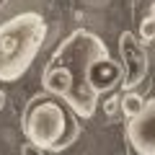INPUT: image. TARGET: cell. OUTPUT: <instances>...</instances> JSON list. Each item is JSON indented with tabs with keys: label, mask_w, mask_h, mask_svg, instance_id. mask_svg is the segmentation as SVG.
Masks as SVG:
<instances>
[{
	"label": "cell",
	"mask_w": 155,
	"mask_h": 155,
	"mask_svg": "<svg viewBox=\"0 0 155 155\" xmlns=\"http://www.w3.org/2000/svg\"><path fill=\"white\" fill-rule=\"evenodd\" d=\"M104 57H109L104 41L93 31L78 28L54 49L44 67L41 85L47 93L65 101L72 114L91 119L98 106V93L91 85V67Z\"/></svg>",
	"instance_id": "6da1fadb"
},
{
	"label": "cell",
	"mask_w": 155,
	"mask_h": 155,
	"mask_svg": "<svg viewBox=\"0 0 155 155\" xmlns=\"http://www.w3.org/2000/svg\"><path fill=\"white\" fill-rule=\"evenodd\" d=\"M47 39V21L26 11L0 23V83H16L28 72Z\"/></svg>",
	"instance_id": "7a4b0ae2"
},
{
	"label": "cell",
	"mask_w": 155,
	"mask_h": 155,
	"mask_svg": "<svg viewBox=\"0 0 155 155\" xmlns=\"http://www.w3.org/2000/svg\"><path fill=\"white\" fill-rule=\"evenodd\" d=\"M23 134L44 153H60L80 137V124L60 101L34 98L23 111Z\"/></svg>",
	"instance_id": "3957f363"
},
{
	"label": "cell",
	"mask_w": 155,
	"mask_h": 155,
	"mask_svg": "<svg viewBox=\"0 0 155 155\" xmlns=\"http://www.w3.org/2000/svg\"><path fill=\"white\" fill-rule=\"evenodd\" d=\"M119 52H122V85L124 91H134L147 75V52H145V44L134 36L132 31H124L119 36Z\"/></svg>",
	"instance_id": "277c9868"
},
{
	"label": "cell",
	"mask_w": 155,
	"mask_h": 155,
	"mask_svg": "<svg viewBox=\"0 0 155 155\" xmlns=\"http://www.w3.org/2000/svg\"><path fill=\"white\" fill-rule=\"evenodd\" d=\"M127 140L137 155H155V98H147L134 116H129Z\"/></svg>",
	"instance_id": "5b68a950"
},
{
	"label": "cell",
	"mask_w": 155,
	"mask_h": 155,
	"mask_svg": "<svg viewBox=\"0 0 155 155\" xmlns=\"http://www.w3.org/2000/svg\"><path fill=\"white\" fill-rule=\"evenodd\" d=\"M119 83H122V65L111 54L98 60V62H93V67H91V85H93V91L98 96L111 91V88H116Z\"/></svg>",
	"instance_id": "8992f818"
},
{
	"label": "cell",
	"mask_w": 155,
	"mask_h": 155,
	"mask_svg": "<svg viewBox=\"0 0 155 155\" xmlns=\"http://www.w3.org/2000/svg\"><path fill=\"white\" fill-rule=\"evenodd\" d=\"M142 106H145V98H140L137 93H127L122 98V109H124V114H127V116H134Z\"/></svg>",
	"instance_id": "52a82bcc"
},
{
	"label": "cell",
	"mask_w": 155,
	"mask_h": 155,
	"mask_svg": "<svg viewBox=\"0 0 155 155\" xmlns=\"http://www.w3.org/2000/svg\"><path fill=\"white\" fill-rule=\"evenodd\" d=\"M140 36H142V41H150V39H155V18L147 16L142 21V26H140Z\"/></svg>",
	"instance_id": "ba28073f"
},
{
	"label": "cell",
	"mask_w": 155,
	"mask_h": 155,
	"mask_svg": "<svg viewBox=\"0 0 155 155\" xmlns=\"http://www.w3.org/2000/svg\"><path fill=\"white\" fill-rule=\"evenodd\" d=\"M21 155H44V150L39 147V145H34V142H26L23 150H21Z\"/></svg>",
	"instance_id": "9c48e42d"
},
{
	"label": "cell",
	"mask_w": 155,
	"mask_h": 155,
	"mask_svg": "<svg viewBox=\"0 0 155 155\" xmlns=\"http://www.w3.org/2000/svg\"><path fill=\"white\" fill-rule=\"evenodd\" d=\"M150 16L155 18V0H153V5H150Z\"/></svg>",
	"instance_id": "30bf717a"
}]
</instances>
